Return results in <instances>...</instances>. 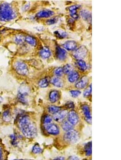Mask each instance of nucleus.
<instances>
[{"mask_svg":"<svg viewBox=\"0 0 121 160\" xmlns=\"http://www.w3.org/2000/svg\"><path fill=\"white\" fill-rule=\"evenodd\" d=\"M25 41L30 45L35 46L37 44V41L33 36L31 35H26L25 37Z\"/></svg>","mask_w":121,"mask_h":160,"instance_id":"nucleus-24","label":"nucleus"},{"mask_svg":"<svg viewBox=\"0 0 121 160\" xmlns=\"http://www.w3.org/2000/svg\"><path fill=\"white\" fill-rule=\"evenodd\" d=\"M67 79L68 81L71 83H75L79 79V74L77 71H73L70 74H68Z\"/></svg>","mask_w":121,"mask_h":160,"instance_id":"nucleus-16","label":"nucleus"},{"mask_svg":"<svg viewBox=\"0 0 121 160\" xmlns=\"http://www.w3.org/2000/svg\"><path fill=\"white\" fill-rule=\"evenodd\" d=\"M64 48L68 51H74L77 48V44L74 41H67L63 44Z\"/></svg>","mask_w":121,"mask_h":160,"instance_id":"nucleus-15","label":"nucleus"},{"mask_svg":"<svg viewBox=\"0 0 121 160\" xmlns=\"http://www.w3.org/2000/svg\"><path fill=\"white\" fill-rule=\"evenodd\" d=\"M80 136L78 131L72 129L69 131H66L64 135V139L67 143L74 144L80 140Z\"/></svg>","mask_w":121,"mask_h":160,"instance_id":"nucleus-3","label":"nucleus"},{"mask_svg":"<svg viewBox=\"0 0 121 160\" xmlns=\"http://www.w3.org/2000/svg\"><path fill=\"white\" fill-rule=\"evenodd\" d=\"M80 7L79 5H73L69 7L68 9L70 12V16L74 19H78L79 18L78 15L77 14V10Z\"/></svg>","mask_w":121,"mask_h":160,"instance_id":"nucleus-19","label":"nucleus"},{"mask_svg":"<svg viewBox=\"0 0 121 160\" xmlns=\"http://www.w3.org/2000/svg\"><path fill=\"white\" fill-rule=\"evenodd\" d=\"M88 54V50L85 46H81L80 48L77 49L74 52L73 56L74 57L79 59H83L86 57Z\"/></svg>","mask_w":121,"mask_h":160,"instance_id":"nucleus-5","label":"nucleus"},{"mask_svg":"<svg viewBox=\"0 0 121 160\" xmlns=\"http://www.w3.org/2000/svg\"><path fill=\"white\" fill-rule=\"evenodd\" d=\"M50 81L51 80L48 77H46L43 79H41L38 82L39 86L41 87V88L47 87L49 85Z\"/></svg>","mask_w":121,"mask_h":160,"instance_id":"nucleus-23","label":"nucleus"},{"mask_svg":"<svg viewBox=\"0 0 121 160\" xmlns=\"http://www.w3.org/2000/svg\"><path fill=\"white\" fill-rule=\"evenodd\" d=\"M88 83V78L87 76H83L77 81L75 87L78 89H83L87 86Z\"/></svg>","mask_w":121,"mask_h":160,"instance_id":"nucleus-13","label":"nucleus"},{"mask_svg":"<svg viewBox=\"0 0 121 160\" xmlns=\"http://www.w3.org/2000/svg\"><path fill=\"white\" fill-rule=\"evenodd\" d=\"M67 118V121L73 126L77 125L79 122V115L77 112L73 109L68 113Z\"/></svg>","mask_w":121,"mask_h":160,"instance_id":"nucleus-7","label":"nucleus"},{"mask_svg":"<svg viewBox=\"0 0 121 160\" xmlns=\"http://www.w3.org/2000/svg\"><path fill=\"white\" fill-rule=\"evenodd\" d=\"M58 21V17H52L51 19H48L46 23L48 25H52L54 24L55 23L57 22Z\"/></svg>","mask_w":121,"mask_h":160,"instance_id":"nucleus-34","label":"nucleus"},{"mask_svg":"<svg viewBox=\"0 0 121 160\" xmlns=\"http://www.w3.org/2000/svg\"><path fill=\"white\" fill-rule=\"evenodd\" d=\"M81 109L86 121L89 124H92V114L89 106L87 104H83L81 106Z\"/></svg>","mask_w":121,"mask_h":160,"instance_id":"nucleus-9","label":"nucleus"},{"mask_svg":"<svg viewBox=\"0 0 121 160\" xmlns=\"http://www.w3.org/2000/svg\"><path fill=\"white\" fill-rule=\"evenodd\" d=\"M69 160H79V159L75 156H72L70 157Z\"/></svg>","mask_w":121,"mask_h":160,"instance_id":"nucleus-40","label":"nucleus"},{"mask_svg":"<svg viewBox=\"0 0 121 160\" xmlns=\"http://www.w3.org/2000/svg\"><path fill=\"white\" fill-rule=\"evenodd\" d=\"M64 74H68L73 71V67L70 64H66L63 68Z\"/></svg>","mask_w":121,"mask_h":160,"instance_id":"nucleus-29","label":"nucleus"},{"mask_svg":"<svg viewBox=\"0 0 121 160\" xmlns=\"http://www.w3.org/2000/svg\"><path fill=\"white\" fill-rule=\"evenodd\" d=\"M80 16L83 19L88 22H91L92 21V15L89 11L87 10L83 9L80 12Z\"/></svg>","mask_w":121,"mask_h":160,"instance_id":"nucleus-17","label":"nucleus"},{"mask_svg":"<svg viewBox=\"0 0 121 160\" xmlns=\"http://www.w3.org/2000/svg\"><path fill=\"white\" fill-rule=\"evenodd\" d=\"M54 34L56 36L60 39H64L67 36V33L63 30H57L54 32Z\"/></svg>","mask_w":121,"mask_h":160,"instance_id":"nucleus-30","label":"nucleus"},{"mask_svg":"<svg viewBox=\"0 0 121 160\" xmlns=\"http://www.w3.org/2000/svg\"><path fill=\"white\" fill-rule=\"evenodd\" d=\"M32 151L33 153L36 154H41L43 151V149L38 144H36L33 147H32Z\"/></svg>","mask_w":121,"mask_h":160,"instance_id":"nucleus-31","label":"nucleus"},{"mask_svg":"<svg viewBox=\"0 0 121 160\" xmlns=\"http://www.w3.org/2000/svg\"><path fill=\"white\" fill-rule=\"evenodd\" d=\"M2 155H3V153H2V149L0 147V160H2Z\"/></svg>","mask_w":121,"mask_h":160,"instance_id":"nucleus-42","label":"nucleus"},{"mask_svg":"<svg viewBox=\"0 0 121 160\" xmlns=\"http://www.w3.org/2000/svg\"><path fill=\"white\" fill-rule=\"evenodd\" d=\"M60 94L58 91H52L49 94V100L51 103H56L60 99Z\"/></svg>","mask_w":121,"mask_h":160,"instance_id":"nucleus-14","label":"nucleus"},{"mask_svg":"<svg viewBox=\"0 0 121 160\" xmlns=\"http://www.w3.org/2000/svg\"><path fill=\"white\" fill-rule=\"evenodd\" d=\"M25 37L23 34L17 35L14 38V41L17 44H21L25 41Z\"/></svg>","mask_w":121,"mask_h":160,"instance_id":"nucleus-26","label":"nucleus"},{"mask_svg":"<svg viewBox=\"0 0 121 160\" xmlns=\"http://www.w3.org/2000/svg\"><path fill=\"white\" fill-rule=\"evenodd\" d=\"M53 119L52 117L50 115H45L43 119V122L44 125H48L51 124Z\"/></svg>","mask_w":121,"mask_h":160,"instance_id":"nucleus-32","label":"nucleus"},{"mask_svg":"<svg viewBox=\"0 0 121 160\" xmlns=\"http://www.w3.org/2000/svg\"><path fill=\"white\" fill-rule=\"evenodd\" d=\"M61 128L64 131H68L73 129L74 126L68 121H64L61 123Z\"/></svg>","mask_w":121,"mask_h":160,"instance_id":"nucleus-21","label":"nucleus"},{"mask_svg":"<svg viewBox=\"0 0 121 160\" xmlns=\"http://www.w3.org/2000/svg\"><path fill=\"white\" fill-rule=\"evenodd\" d=\"M29 6H30V3H26V4H25V6H24L23 7V10H26L28 9Z\"/></svg>","mask_w":121,"mask_h":160,"instance_id":"nucleus-39","label":"nucleus"},{"mask_svg":"<svg viewBox=\"0 0 121 160\" xmlns=\"http://www.w3.org/2000/svg\"><path fill=\"white\" fill-rule=\"evenodd\" d=\"M16 15L9 4L4 3L0 6V21L6 22L15 19Z\"/></svg>","mask_w":121,"mask_h":160,"instance_id":"nucleus-2","label":"nucleus"},{"mask_svg":"<svg viewBox=\"0 0 121 160\" xmlns=\"http://www.w3.org/2000/svg\"><path fill=\"white\" fill-rule=\"evenodd\" d=\"M29 91L26 85L22 86L20 87L19 92L17 95L18 99L20 102L23 104H26V96H28V92Z\"/></svg>","mask_w":121,"mask_h":160,"instance_id":"nucleus-8","label":"nucleus"},{"mask_svg":"<svg viewBox=\"0 0 121 160\" xmlns=\"http://www.w3.org/2000/svg\"><path fill=\"white\" fill-rule=\"evenodd\" d=\"M77 65L80 70L85 71L87 70V65L86 62L83 59H79L77 61Z\"/></svg>","mask_w":121,"mask_h":160,"instance_id":"nucleus-25","label":"nucleus"},{"mask_svg":"<svg viewBox=\"0 0 121 160\" xmlns=\"http://www.w3.org/2000/svg\"><path fill=\"white\" fill-rule=\"evenodd\" d=\"M39 55L43 59H48L51 56V52L47 47H43L39 51Z\"/></svg>","mask_w":121,"mask_h":160,"instance_id":"nucleus-18","label":"nucleus"},{"mask_svg":"<svg viewBox=\"0 0 121 160\" xmlns=\"http://www.w3.org/2000/svg\"></svg>","mask_w":121,"mask_h":160,"instance_id":"nucleus-43","label":"nucleus"},{"mask_svg":"<svg viewBox=\"0 0 121 160\" xmlns=\"http://www.w3.org/2000/svg\"><path fill=\"white\" fill-rule=\"evenodd\" d=\"M2 118H3V121L5 122H9L11 120V114L9 109L6 110L4 111L2 114Z\"/></svg>","mask_w":121,"mask_h":160,"instance_id":"nucleus-28","label":"nucleus"},{"mask_svg":"<svg viewBox=\"0 0 121 160\" xmlns=\"http://www.w3.org/2000/svg\"><path fill=\"white\" fill-rule=\"evenodd\" d=\"M19 127L23 134L28 138H35L37 129L34 123L28 116H22L19 120Z\"/></svg>","mask_w":121,"mask_h":160,"instance_id":"nucleus-1","label":"nucleus"},{"mask_svg":"<svg viewBox=\"0 0 121 160\" xmlns=\"http://www.w3.org/2000/svg\"><path fill=\"white\" fill-rule=\"evenodd\" d=\"M48 111L52 114H55L60 111V107L55 105H50L48 107Z\"/></svg>","mask_w":121,"mask_h":160,"instance_id":"nucleus-27","label":"nucleus"},{"mask_svg":"<svg viewBox=\"0 0 121 160\" xmlns=\"http://www.w3.org/2000/svg\"><path fill=\"white\" fill-rule=\"evenodd\" d=\"M65 106H66L67 109H73L74 108V107H75L74 103L73 102H72V101H68V102H67Z\"/></svg>","mask_w":121,"mask_h":160,"instance_id":"nucleus-38","label":"nucleus"},{"mask_svg":"<svg viewBox=\"0 0 121 160\" xmlns=\"http://www.w3.org/2000/svg\"><path fill=\"white\" fill-rule=\"evenodd\" d=\"M54 14V11L51 10H42L37 14L36 17L38 18H48L53 16Z\"/></svg>","mask_w":121,"mask_h":160,"instance_id":"nucleus-12","label":"nucleus"},{"mask_svg":"<svg viewBox=\"0 0 121 160\" xmlns=\"http://www.w3.org/2000/svg\"><path fill=\"white\" fill-rule=\"evenodd\" d=\"M65 160V159L64 157L60 156V157H56V159H54V160Z\"/></svg>","mask_w":121,"mask_h":160,"instance_id":"nucleus-41","label":"nucleus"},{"mask_svg":"<svg viewBox=\"0 0 121 160\" xmlns=\"http://www.w3.org/2000/svg\"><path fill=\"white\" fill-rule=\"evenodd\" d=\"M14 68L17 74L22 76H26L29 73L27 65L22 61H16L14 64Z\"/></svg>","mask_w":121,"mask_h":160,"instance_id":"nucleus-4","label":"nucleus"},{"mask_svg":"<svg viewBox=\"0 0 121 160\" xmlns=\"http://www.w3.org/2000/svg\"><path fill=\"white\" fill-rule=\"evenodd\" d=\"M10 139L11 140V142L13 145H16L17 144V139L15 135L11 134L10 135Z\"/></svg>","mask_w":121,"mask_h":160,"instance_id":"nucleus-37","label":"nucleus"},{"mask_svg":"<svg viewBox=\"0 0 121 160\" xmlns=\"http://www.w3.org/2000/svg\"><path fill=\"white\" fill-rule=\"evenodd\" d=\"M84 151L87 156H89L92 155V141L87 142L84 146Z\"/></svg>","mask_w":121,"mask_h":160,"instance_id":"nucleus-22","label":"nucleus"},{"mask_svg":"<svg viewBox=\"0 0 121 160\" xmlns=\"http://www.w3.org/2000/svg\"><path fill=\"white\" fill-rule=\"evenodd\" d=\"M56 56L59 61H64L67 57V52L64 49L57 46L56 49Z\"/></svg>","mask_w":121,"mask_h":160,"instance_id":"nucleus-11","label":"nucleus"},{"mask_svg":"<svg viewBox=\"0 0 121 160\" xmlns=\"http://www.w3.org/2000/svg\"><path fill=\"white\" fill-rule=\"evenodd\" d=\"M92 93V84L89 85L88 88H87L83 92V96L85 97H88L91 95Z\"/></svg>","mask_w":121,"mask_h":160,"instance_id":"nucleus-35","label":"nucleus"},{"mask_svg":"<svg viewBox=\"0 0 121 160\" xmlns=\"http://www.w3.org/2000/svg\"><path fill=\"white\" fill-rule=\"evenodd\" d=\"M68 112L66 110H61L53 115V118L56 121L62 122L67 118Z\"/></svg>","mask_w":121,"mask_h":160,"instance_id":"nucleus-10","label":"nucleus"},{"mask_svg":"<svg viewBox=\"0 0 121 160\" xmlns=\"http://www.w3.org/2000/svg\"><path fill=\"white\" fill-rule=\"evenodd\" d=\"M44 129L48 134L58 135L60 133V129L58 126L55 124L51 123L48 125H44Z\"/></svg>","mask_w":121,"mask_h":160,"instance_id":"nucleus-6","label":"nucleus"},{"mask_svg":"<svg viewBox=\"0 0 121 160\" xmlns=\"http://www.w3.org/2000/svg\"><path fill=\"white\" fill-rule=\"evenodd\" d=\"M64 74L62 67H57L54 71V74L56 77H60Z\"/></svg>","mask_w":121,"mask_h":160,"instance_id":"nucleus-33","label":"nucleus"},{"mask_svg":"<svg viewBox=\"0 0 121 160\" xmlns=\"http://www.w3.org/2000/svg\"><path fill=\"white\" fill-rule=\"evenodd\" d=\"M70 96L73 98H77L81 94V92L79 90H71L70 92Z\"/></svg>","mask_w":121,"mask_h":160,"instance_id":"nucleus-36","label":"nucleus"},{"mask_svg":"<svg viewBox=\"0 0 121 160\" xmlns=\"http://www.w3.org/2000/svg\"><path fill=\"white\" fill-rule=\"evenodd\" d=\"M50 82L54 85V86L57 87H62L63 86V82L59 77L56 76L53 77L51 79Z\"/></svg>","mask_w":121,"mask_h":160,"instance_id":"nucleus-20","label":"nucleus"}]
</instances>
